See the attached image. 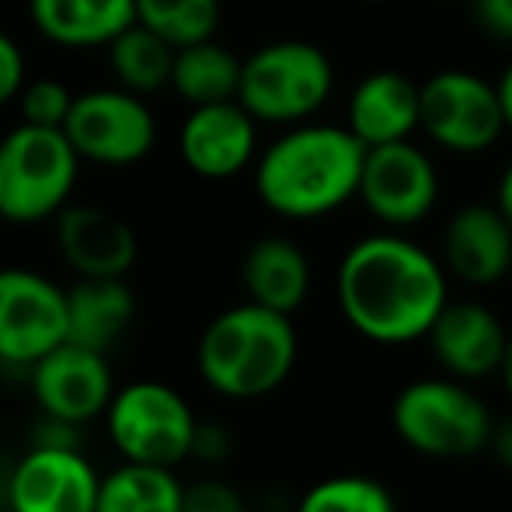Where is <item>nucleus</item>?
I'll use <instances>...</instances> for the list:
<instances>
[{
	"label": "nucleus",
	"instance_id": "obj_1",
	"mask_svg": "<svg viewBox=\"0 0 512 512\" xmlns=\"http://www.w3.org/2000/svg\"><path fill=\"white\" fill-rule=\"evenodd\" d=\"M446 300L443 262L401 230L359 237L338 262L335 304L345 324L373 345L422 342Z\"/></svg>",
	"mask_w": 512,
	"mask_h": 512
},
{
	"label": "nucleus",
	"instance_id": "obj_2",
	"mask_svg": "<svg viewBox=\"0 0 512 512\" xmlns=\"http://www.w3.org/2000/svg\"><path fill=\"white\" fill-rule=\"evenodd\" d=\"M363 154L345 126L297 122L255 157V192L283 220H321L356 199Z\"/></svg>",
	"mask_w": 512,
	"mask_h": 512
},
{
	"label": "nucleus",
	"instance_id": "obj_3",
	"mask_svg": "<svg viewBox=\"0 0 512 512\" xmlns=\"http://www.w3.org/2000/svg\"><path fill=\"white\" fill-rule=\"evenodd\" d=\"M300 356L297 324L262 304H234L213 317L196 345V370L227 401H258L290 380Z\"/></svg>",
	"mask_w": 512,
	"mask_h": 512
},
{
	"label": "nucleus",
	"instance_id": "obj_4",
	"mask_svg": "<svg viewBox=\"0 0 512 512\" xmlns=\"http://www.w3.org/2000/svg\"><path fill=\"white\" fill-rule=\"evenodd\" d=\"M391 429L418 457L467 460L488 450L495 415L471 384L443 373L401 387L391 405Z\"/></svg>",
	"mask_w": 512,
	"mask_h": 512
},
{
	"label": "nucleus",
	"instance_id": "obj_5",
	"mask_svg": "<svg viewBox=\"0 0 512 512\" xmlns=\"http://www.w3.org/2000/svg\"><path fill=\"white\" fill-rule=\"evenodd\" d=\"M335 67L321 46L307 39H279L241 60L237 102L255 122L297 126L328 105Z\"/></svg>",
	"mask_w": 512,
	"mask_h": 512
},
{
	"label": "nucleus",
	"instance_id": "obj_6",
	"mask_svg": "<svg viewBox=\"0 0 512 512\" xmlns=\"http://www.w3.org/2000/svg\"><path fill=\"white\" fill-rule=\"evenodd\" d=\"M102 422L119 460L171 467V471L192 460L199 415L192 411L189 398L164 380L115 384Z\"/></svg>",
	"mask_w": 512,
	"mask_h": 512
},
{
	"label": "nucleus",
	"instance_id": "obj_7",
	"mask_svg": "<svg viewBox=\"0 0 512 512\" xmlns=\"http://www.w3.org/2000/svg\"><path fill=\"white\" fill-rule=\"evenodd\" d=\"M81 157L63 129L18 122L0 140V220L42 223L70 203Z\"/></svg>",
	"mask_w": 512,
	"mask_h": 512
},
{
	"label": "nucleus",
	"instance_id": "obj_8",
	"mask_svg": "<svg viewBox=\"0 0 512 512\" xmlns=\"http://www.w3.org/2000/svg\"><path fill=\"white\" fill-rule=\"evenodd\" d=\"M418 133L446 154H488L506 136L495 84L474 70H436L418 84Z\"/></svg>",
	"mask_w": 512,
	"mask_h": 512
},
{
	"label": "nucleus",
	"instance_id": "obj_9",
	"mask_svg": "<svg viewBox=\"0 0 512 512\" xmlns=\"http://www.w3.org/2000/svg\"><path fill=\"white\" fill-rule=\"evenodd\" d=\"M63 136L81 161L102 168H129L140 164L157 143V122L147 98L126 88H95L74 95Z\"/></svg>",
	"mask_w": 512,
	"mask_h": 512
},
{
	"label": "nucleus",
	"instance_id": "obj_10",
	"mask_svg": "<svg viewBox=\"0 0 512 512\" xmlns=\"http://www.w3.org/2000/svg\"><path fill=\"white\" fill-rule=\"evenodd\" d=\"M439 168L411 140L366 147L356 199L387 230H408L429 220L439 203Z\"/></svg>",
	"mask_w": 512,
	"mask_h": 512
},
{
	"label": "nucleus",
	"instance_id": "obj_11",
	"mask_svg": "<svg viewBox=\"0 0 512 512\" xmlns=\"http://www.w3.org/2000/svg\"><path fill=\"white\" fill-rule=\"evenodd\" d=\"M67 342V290L21 265L0 269V366L28 370Z\"/></svg>",
	"mask_w": 512,
	"mask_h": 512
},
{
	"label": "nucleus",
	"instance_id": "obj_12",
	"mask_svg": "<svg viewBox=\"0 0 512 512\" xmlns=\"http://www.w3.org/2000/svg\"><path fill=\"white\" fill-rule=\"evenodd\" d=\"M28 391L42 418H56L77 429L102 422L115 394L112 359L84 345L60 342L28 366Z\"/></svg>",
	"mask_w": 512,
	"mask_h": 512
},
{
	"label": "nucleus",
	"instance_id": "obj_13",
	"mask_svg": "<svg viewBox=\"0 0 512 512\" xmlns=\"http://www.w3.org/2000/svg\"><path fill=\"white\" fill-rule=\"evenodd\" d=\"M98 481L81 446L32 443L7 474V512H95Z\"/></svg>",
	"mask_w": 512,
	"mask_h": 512
},
{
	"label": "nucleus",
	"instance_id": "obj_14",
	"mask_svg": "<svg viewBox=\"0 0 512 512\" xmlns=\"http://www.w3.org/2000/svg\"><path fill=\"white\" fill-rule=\"evenodd\" d=\"M422 342L446 377L478 384L499 377L509 331L502 317L481 300H446Z\"/></svg>",
	"mask_w": 512,
	"mask_h": 512
},
{
	"label": "nucleus",
	"instance_id": "obj_15",
	"mask_svg": "<svg viewBox=\"0 0 512 512\" xmlns=\"http://www.w3.org/2000/svg\"><path fill=\"white\" fill-rule=\"evenodd\" d=\"M178 150L192 175L209 182H227L255 164L258 122L237 102L192 105L178 129Z\"/></svg>",
	"mask_w": 512,
	"mask_h": 512
},
{
	"label": "nucleus",
	"instance_id": "obj_16",
	"mask_svg": "<svg viewBox=\"0 0 512 512\" xmlns=\"http://www.w3.org/2000/svg\"><path fill=\"white\" fill-rule=\"evenodd\" d=\"M446 276L474 290H485L512 269V227L495 203L460 206L443 227V248H439Z\"/></svg>",
	"mask_w": 512,
	"mask_h": 512
},
{
	"label": "nucleus",
	"instance_id": "obj_17",
	"mask_svg": "<svg viewBox=\"0 0 512 512\" xmlns=\"http://www.w3.org/2000/svg\"><path fill=\"white\" fill-rule=\"evenodd\" d=\"M53 220L56 248L77 279H126L136 262V234L122 216L67 203Z\"/></svg>",
	"mask_w": 512,
	"mask_h": 512
},
{
	"label": "nucleus",
	"instance_id": "obj_18",
	"mask_svg": "<svg viewBox=\"0 0 512 512\" xmlns=\"http://www.w3.org/2000/svg\"><path fill=\"white\" fill-rule=\"evenodd\" d=\"M342 126L363 147L411 140L418 133V84L401 70H373L352 88Z\"/></svg>",
	"mask_w": 512,
	"mask_h": 512
},
{
	"label": "nucleus",
	"instance_id": "obj_19",
	"mask_svg": "<svg viewBox=\"0 0 512 512\" xmlns=\"http://www.w3.org/2000/svg\"><path fill=\"white\" fill-rule=\"evenodd\" d=\"M241 283L251 304H262L279 314H297L310 297V258L290 237H262L244 251L241 262Z\"/></svg>",
	"mask_w": 512,
	"mask_h": 512
},
{
	"label": "nucleus",
	"instance_id": "obj_20",
	"mask_svg": "<svg viewBox=\"0 0 512 512\" xmlns=\"http://www.w3.org/2000/svg\"><path fill=\"white\" fill-rule=\"evenodd\" d=\"M136 321L126 279H77L67 290V342L112 356Z\"/></svg>",
	"mask_w": 512,
	"mask_h": 512
},
{
	"label": "nucleus",
	"instance_id": "obj_21",
	"mask_svg": "<svg viewBox=\"0 0 512 512\" xmlns=\"http://www.w3.org/2000/svg\"><path fill=\"white\" fill-rule=\"evenodd\" d=\"M28 14L35 32L63 49L108 46L136 21L133 0H28Z\"/></svg>",
	"mask_w": 512,
	"mask_h": 512
},
{
	"label": "nucleus",
	"instance_id": "obj_22",
	"mask_svg": "<svg viewBox=\"0 0 512 512\" xmlns=\"http://www.w3.org/2000/svg\"><path fill=\"white\" fill-rule=\"evenodd\" d=\"M237 84H241V56H234L227 46L213 39L178 46L171 60V81L175 95L189 105H216L234 102Z\"/></svg>",
	"mask_w": 512,
	"mask_h": 512
},
{
	"label": "nucleus",
	"instance_id": "obj_23",
	"mask_svg": "<svg viewBox=\"0 0 512 512\" xmlns=\"http://www.w3.org/2000/svg\"><path fill=\"white\" fill-rule=\"evenodd\" d=\"M95 512H182V478L171 467L122 460L98 481Z\"/></svg>",
	"mask_w": 512,
	"mask_h": 512
},
{
	"label": "nucleus",
	"instance_id": "obj_24",
	"mask_svg": "<svg viewBox=\"0 0 512 512\" xmlns=\"http://www.w3.org/2000/svg\"><path fill=\"white\" fill-rule=\"evenodd\" d=\"M105 53H108V70H112L119 88L133 91V95H140V98L157 95V91L168 88L175 46H168L161 35L143 28L140 21L122 28L105 46Z\"/></svg>",
	"mask_w": 512,
	"mask_h": 512
},
{
	"label": "nucleus",
	"instance_id": "obj_25",
	"mask_svg": "<svg viewBox=\"0 0 512 512\" xmlns=\"http://www.w3.org/2000/svg\"><path fill=\"white\" fill-rule=\"evenodd\" d=\"M133 11L143 28L175 49L213 39L223 18L220 0H133Z\"/></svg>",
	"mask_w": 512,
	"mask_h": 512
},
{
	"label": "nucleus",
	"instance_id": "obj_26",
	"mask_svg": "<svg viewBox=\"0 0 512 512\" xmlns=\"http://www.w3.org/2000/svg\"><path fill=\"white\" fill-rule=\"evenodd\" d=\"M297 512H398L391 488L366 474H335L310 485Z\"/></svg>",
	"mask_w": 512,
	"mask_h": 512
},
{
	"label": "nucleus",
	"instance_id": "obj_27",
	"mask_svg": "<svg viewBox=\"0 0 512 512\" xmlns=\"http://www.w3.org/2000/svg\"><path fill=\"white\" fill-rule=\"evenodd\" d=\"M14 102L21 108V122L28 126H46V129H63V119H67L70 105H74V95L63 81L56 77H35V81L21 84V91L14 95Z\"/></svg>",
	"mask_w": 512,
	"mask_h": 512
},
{
	"label": "nucleus",
	"instance_id": "obj_28",
	"mask_svg": "<svg viewBox=\"0 0 512 512\" xmlns=\"http://www.w3.org/2000/svg\"><path fill=\"white\" fill-rule=\"evenodd\" d=\"M182 512H248L241 492L220 478L182 485Z\"/></svg>",
	"mask_w": 512,
	"mask_h": 512
},
{
	"label": "nucleus",
	"instance_id": "obj_29",
	"mask_svg": "<svg viewBox=\"0 0 512 512\" xmlns=\"http://www.w3.org/2000/svg\"><path fill=\"white\" fill-rule=\"evenodd\" d=\"M21 84H25V56L11 35L0 32V108L14 102Z\"/></svg>",
	"mask_w": 512,
	"mask_h": 512
},
{
	"label": "nucleus",
	"instance_id": "obj_30",
	"mask_svg": "<svg viewBox=\"0 0 512 512\" xmlns=\"http://www.w3.org/2000/svg\"><path fill=\"white\" fill-rule=\"evenodd\" d=\"M474 11H478V21L485 32L512 42V0H478Z\"/></svg>",
	"mask_w": 512,
	"mask_h": 512
},
{
	"label": "nucleus",
	"instance_id": "obj_31",
	"mask_svg": "<svg viewBox=\"0 0 512 512\" xmlns=\"http://www.w3.org/2000/svg\"><path fill=\"white\" fill-rule=\"evenodd\" d=\"M227 450H230L227 432H223L220 425H213V422H199L196 443H192V457H199V460H220V457H227Z\"/></svg>",
	"mask_w": 512,
	"mask_h": 512
},
{
	"label": "nucleus",
	"instance_id": "obj_32",
	"mask_svg": "<svg viewBox=\"0 0 512 512\" xmlns=\"http://www.w3.org/2000/svg\"><path fill=\"white\" fill-rule=\"evenodd\" d=\"M488 453L495 457V464L502 471L512 474V415L509 418H495V429H492V439H488Z\"/></svg>",
	"mask_w": 512,
	"mask_h": 512
},
{
	"label": "nucleus",
	"instance_id": "obj_33",
	"mask_svg": "<svg viewBox=\"0 0 512 512\" xmlns=\"http://www.w3.org/2000/svg\"><path fill=\"white\" fill-rule=\"evenodd\" d=\"M495 95H499L502 122H506V133H512V63L502 70V77L495 81Z\"/></svg>",
	"mask_w": 512,
	"mask_h": 512
},
{
	"label": "nucleus",
	"instance_id": "obj_34",
	"mask_svg": "<svg viewBox=\"0 0 512 512\" xmlns=\"http://www.w3.org/2000/svg\"><path fill=\"white\" fill-rule=\"evenodd\" d=\"M495 206H499V213L509 220V227H512V161L502 168V175H499V189H495Z\"/></svg>",
	"mask_w": 512,
	"mask_h": 512
},
{
	"label": "nucleus",
	"instance_id": "obj_35",
	"mask_svg": "<svg viewBox=\"0 0 512 512\" xmlns=\"http://www.w3.org/2000/svg\"><path fill=\"white\" fill-rule=\"evenodd\" d=\"M499 377H502V387H506V394L512 401V331H509V342H506V356H502V366H499Z\"/></svg>",
	"mask_w": 512,
	"mask_h": 512
},
{
	"label": "nucleus",
	"instance_id": "obj_36",
	"mask_svg": "<svg viewBox=\"0 0 512 512\" xmlns=\"http://www.w3.org/2000/svg\"><path fill=\"white\" fill-rule=\"evenodd\" d=\"M363 4H391V0H363Z\"/></svg>",
	"mask_w": 512,
	"mask_h": 512
},
{
	"label": "nucleus",
	"instance_id": "obj_37",
	"mask_svg": "<svg viewBox=\"0 0 512 512\" xmlns=\"http://www.w3.org/2000/svg\"><path fill=\"white\" fill-rule=\"evenodd\" d=\"M509 279H512V269H509Z\"/></svg>",
	"mask_w": 512,
	"mask_h": 512
}]
</instances>
